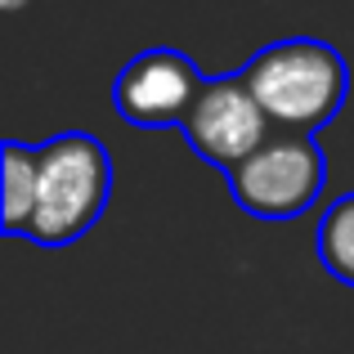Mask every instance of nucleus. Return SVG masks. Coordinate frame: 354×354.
<instances>
[{
	"mask_svg": "<svg viewBox=\"0 0 354 354\" xmlns=\"http://www.w3.org/2000/svg\"><path fill=\"white\" fill-rule=\"evenodd\" d=\"M207 77L202 68L180 50H144L117 72L113 81V108L121 121L139 130H166L189 121V113L198 108Z\"/></svg>",
	"mask_w": 354,
	"mask_h": 354,
	"instance_id": "obj_4",
	"label": "nucleus"
},
{
	"mask_svg": "<svg viewBox=\"0 0 354 354\" xmlns=\"http://www.w3.org/2000/svg\"><path fill=\"white\" fill-rule=\"evenodd\" d=\"M0 171H5V216L0 229L9 238H27L36 216V193H41V148L5 139L0 144Z\"/></svg>",
	"mask_w": 354,
	"mask_h": 354,
	"instance_id": "obj_6",
	"label": "nucleus"
},
{
	"mask_svg": "<svg viewBox=\"0 0 354 354\" xmlns=\"http://www.w3.org/2000/svg\"><path fill=\"white\" fill-rule=\"evenodd\" d=\"M314 247H319L314 251L319 265L328 269L341 287H354V193H341V198L319 216Z\"/></svg>",
	"mask_w": 354,
	"mask_h": 354,
	"instance_id": "obj_7",
	"label": "nucleus"
},
{
	"mask_svg": "<svg viewBox=\"0 0 354 354\" xmlns=\"http://www.w3.org/2000/svg\"><path fill=\"white\" fill-rule=\"evenodd\" d=\"M113 198V157L90 130H63L41 144V193L27 238L68 247L99 225Z\"/></svg>",
	"mask_w": 354,
	"mask_h": 354,
	"instance_id": "obj_2",
	"label": "nucleus"
},
{
	"mask_svg": "<svg viewBox=\"0 0 354 354\" xmlns=\"http://www.w3.org/2000/svg\"><path fill=\"white\" fill-rule=\"evenodd\" d=\"M274 135H278L274 121L256 104V95L247 90V81H242L238 72L234 77H220V81H207L198 108L184 121L189 148L202 162L220 166L225 175L238 171L251 153H260Z\"/></svg>",
	"mask_w": 354,
	"mask_h": 354,
	"instance_id": "obj_5",
	"label": "nucleus"
},
{
	"mask_svg": "<svg viewBox=\"0 0 354 354\" xmlns=\"http://www.w3.org/2000/svg\"><path fill=\"white\" fill-rule=\"evenodd\" d=\"M238 77L269 113L274 130H292V135H314L337 121L350 95V68L341 50L310 36L265 45L238 68Z\"/></svg>",
	"mask_w": 354,
	"mask_h": 354,
	"instance_id": "obj_1",
	"label": "nucleus"
},
{
	"mask_svg": "<svg viewBox=\"0 0 354 354\" xmlns=\"http://www.w3.org/2000/svg\"><path fill=\"white\" fill-rule=\"evenodd\" d=\"M229 193L256 220H296L314 207L328 184V153L314 135L278 130L260 153L225 175Z\"/></svg>",
	"mask_w": 354,
	"mask_h": 354,
	"instance_id": "obj_3",
	"label": "nucleus"
}]
</instances>
